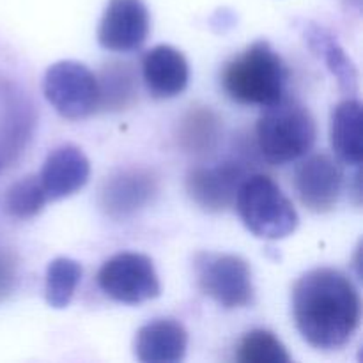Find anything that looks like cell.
Masks as SVG:
<instances>
[{
  "label": "cell",
  "instance_id": "6da1fadb",
  "mask_svg": "<svg viewBox=\"0 0 363 363\" xmlns=\"http://www.w3.org/2000/svg\"><path fill=\"white\" fill-rule=\"evenodd\" d=\"M293 314L305 342L321 351L340 350L360 328V293L339 269H311L294 284Z\"/></svg>",
  "mask_w": 363,
  "mask_h": 363
},
{
  "label": "cell",
  "instance_id": "7a4b0ae2",
  "mask_svg": "<svg viewBox=\"0 0 363 363\" xmlns=\"http://www.w3.org/2000/svg\"><path fill=\"white\" fill-rule=\"evenodd\" d=\"M287 71L282 57L264 39L233 57L222 71V87L241 105L269 106L284 98Z\"/></svg>",
  "mask_w": 363,
  "mask_h": 363
},
{
  "label": "cell",
  "instance_id": "3957f363",
  "mask_svg": "<svg viewBox=\"0 0 363 363\" xmlns=\"http://www.w3.org/2000/svg\"><path fill=\"white\" fill-rule=\"evenodd\" d=\"M318 126L311 110L291 98L264 106L255 126V144L262 158L286 165L307 155L315 144Z\"/></svg>",
  "mask_w": 363,
  "mask_h": 363
},
{
  "label": "cell",
  "instance_id": "277c9868",
  "mask_svg": "<svg viewBox=\"0 0 363 363\" xmlns=\"http://www.w3.org/2000/svg\"><path fill=\"white\" fill-rule=\"evenodd\" d=\"M234 208L243 225L262 240H284L298 229L300 216L279 184L264 174H248Z\"/></svg>",
  "mask_w": 363,
  "mask_h": 363
},
{
  "label": "cell",
  "instance_id": "5b68a950",
  "mask_svg": "<svg viewBox=\"0 0 363 363\" xmlns=\"http://www.w3.org/2000/svg\"><path fill=\"white\" fill-rule=\"evenodd\" d=\"M197 286L223 308H245L254 303L250 266L240 255L202 252L195 257Z\"/></svg>",
  "mask_w": 363,
  "mask_h": 363
},
{
  "label": "cell",
  "instance_id": "8992f818",
  "mask_svg": "<svg viewBox=\"0 0 363 363\" xmlns=\"http://www.w3.org/2000/svg\"><path fill=\"white\" fill-rule=\"evenodd\" d=\"M43 92L64 119L80 121L98 110V80L85 64L60 60L46 69Z\"/></svg>",
  "mask_w": 363,
  "mask_h": 363
},
{
  "label": "cell",
  "instance_id": "52a82bcc",
  "mask_svg": "<svg viewBox=\"0 0 363 363\" xmlns=\"http://www.w3.org/2000/svg\"><path fill=\"white\" fill-rule=\"evenodd\" d=\"M98 286L106 296L126 305L155 300L162 293L152 261L135 252H121L103 262L98 272Z\"/></svg>",
  "mask_w": 363,
  "mask_h": 363
},
{
  "label": "cell",
  "instance_id": "ba28073f",
  "mask_svg": "<svg viewBox=\"0 0 363 363\" xmlns=\"http://www.w3.org/2000/svg\"><path fill=\"white\" fill-rule=\"evenodd\" d=\"M158 194V179L142 167H130L110 174L99 188L101 211L116 222L131 218L151 204Z\"/></svg>",
  "mask_w": 363,
  "mask_h": 363
},
{
  "label": "cell",
  "instance_id": "9c48e42d",
  "mask_svg": "<svg viewBox=\"0 0 363 363\" xmlns=\"http://www.w3.org/2000/svg\"><path fill=\"white\" fill-rule=\"evenodd\" d=\"M247 176V165L238 160L215 167H195L186 176V191L204 211L223 213L234 208L238 190Z\"/></svg>",
  "mask_w": 363,
  "mask_h": 363
},
{
  "label": "cell",
  "instance_id": "30bf717a",
  "mask_svg": "<svg viewBox=\"0 0 363 363\" xmlns=\"http://www.w3.org/2000/svg\"><path fill=\"white\" fill-rule=\"evenodd\" d=\"M151 18L142 0H108L98 27V41L108 52L130 53L142 48Z\"/></svg>",
  "mask_w": 363,
  "mask_h": 363
},
{
  "label": "cell",
  "instance_id": "8fae6325",
  "mask_svg": "<svg viewBox=\"0 0 363 363\" xmlns=\"http://www.w3.org/2000/svg\"><path fill=\"white\" fill-rule=\"evenodd\" d=\"M342 186V169L326 152L311 155L294 170V190L301 204L312 213L332 211L339 202Z\"/></svg>",
  "mask_w": 363,
  "mask_h": 363
},
{
  "label": "cell",
  "instance_id": "7c38bea8",
  "mask_svg": "<svg viewBox=\"0 0 363 363\" xmlns=\"http://www.w3.org/2000/svg\"><path fill=\"white\" fill-rule=\"evenodd\" d=\"M34 106L25 92L11 84L0 85V163L9 165L21 156L34 130Z\"/></svg>",
  "mask_w": 363,
  "mask_h": 363
},
{
  "label": "cell",
  "instance_id": "4fadbf2b",
  "mask_svg": "<svg viewBox=\"0 0 363 363\" xmlns=\"http://www.w3.org/2000/svg\"><path fill=\"white\" fill-rule=\"evenodd\" d=\"M91 163L85 152L73 144L53 149L43 163L39 181L50 201L71 197L87 184Z\"/></svg>",
  "mask_w": 363,
  "mask_h": 363
},
{
  "label": "cell",
  "instance_id": "5bb4252c",
  "mask_svg": "<svg viewBox=\"0 0 363 363\" xmlns=\"http://www.w3.org/2000/svg\"><path fill=\"white\" fill-rule=\"evenodd\" d=\"M142 78L152 98H176L188 87L190 66L183 52L170 45H158L142 57Z\"/></svg>",
  "mask_w": 363,
  "mask_h": 363
},
{
  "label": "cell",
  "instance_id": "9a60e30c",
  "mask_svg": "<svg viewBox=\"0 0 363 363\" xmlns=\"http://www.w3.org/2000/svg\"><path fill=\"white\" fill-rule=\"evenodd\" d=\"M188 350V332L176 319H156L137 332L135 357L144 363H179Z\"/></svg>",
  "mask_w": 363,
  "mask_h": 363
},
{
  "label": "cell",
  "instance_id": "2e32d148",
  "mask_svg": "<svg viewBox=\"0 0 363 363\" xmlns=\"http://www.w3.org/2000/svg\"><path fill=\"white\" fill-rule=\"evenodd\" d=\"M332 145L340 162L360 167L363 160L362 144V103L358 99H344L332 112Z\"/></svg>",
  "mask_w": 363,
  "mask_h": 363
},
{
  "label": "cell",
  "instance_id": "e0dca14e",
  "mask_svg": "<svg viewBox=\"0 0 363 363\" xmlns=\"http://www.w3.org/2000/svg\"><path fill=\"white\" fill-rule=\"evenodd\" d=\"M303 35L312 53L318 55L326 64L330 73L337 78L342 92L354 94L358 91V71L337 39L326 28L315 23L305 25Z\"/></svg>",
  "mask_w": 363,
  "mask_h": 363
},
{
  "label": "cell",
  "instance_id": "ac0fdd59",
  "mask_svg": "<svg viewBox=\"0 0 363 363\" xmlns=\"http://www.w3.org/2000/svg\"><path fill=\"white\" fill-rule=\"evenodd\" d=\"M96 80H98V108L105 112H123L137 103V71L131 64H105Z\"/></svg>",
  "mask_w": 363,
  "mask_h": 363
},
{
  "label": "cell",
  "instance_id": "d6986e66",
  "mask_svg": "<svg viewBox=\"0 0 363 363\" xmlns=\"http://www.w3.org/2000/svg\"><path fill=\"white\" fill-rule=\"evenodd\" d=\"M222 126L208 106H191L177 128V142L190 155H209L216 149Z\"/></svg>",
  "mask_w": 363,
  "mask_h": 363
},
{
  "label": "cell",
  "instance_id": "ffe728a7",
  "mask_svg": "<svg viewBox=\"0 0 363 363\" xmlns=\"http://www.w3.org/2000/svg\"><path fill=\"white\" fill-rule=\"evenodd\" d=\"M82 280L80 262L69 257H57L46 268L45 298L52 308H66L73 300Z\"/></svg>",
  "mask_w": 363,
  "mask_h": 363
},
{
  "label": "cell",
  "instance_id": "44dd1931",
  "mask_svg": "<svg viewBox=\"0 0 363 363\" xmlns=\"http://www.w3.org/2000/svg\"><path fill=\"white\" fill-rule=\"evenodd\" d=\"M46 201L48 197L43 190L39 177L25 176L7 188L4 206H6L7 215L13 218L30 220L43 211Z\"/></svg>",
  "mask_w": 363,
  "mask_h": 363
},
{
  "label": "cell",
  "instance_id": "7402d4cb",
  "mask_svg": "<svg viewBox=\"0 0 363 363\" xmlns=\"http://www.w3.org/2000/svg\"><path fill=\"white\" fill-rule=\"evenodd\" d=\"M236 362L289 363L291 357L275 333L268 332V330H252L238 344Z\"/></svg>",
  "mask_w": 363,
  "mask_h": 363
},
{
  "label": "cell",
  "instance_id": "603a6c76",
  "mask_svg": "<svg viewBox=\"0 0 363 363\" xmlns=\"http://www.w3.org/2000/svg\"><path fill=\"white\" fill-rule=\"evenodd\" d=\"M20 284V261L16 254L0 248V303H6Z\"/></svg>",
  "mask_w": 363,
  "mask_h": 363
},
{
  "label": "cell",
  "instance_id": "cb8c5ba5",
  "mask_svg": "<svg viewBox=\"0 0 363 363\" xmlns=\"http://www.w3.org/2000/svg\"><path fill=\"white\" fill-rule=\"evenodd\" d=\"M344 2H346L347 6L354 7L357 11H360V7H362V0H344Z\"/></svg>",
  "mask_w": 363,
  "mask_h": 363
},
{
  "label": "cell",
  "instance_id": "d4e9b609",
  "mask_svg": "<svg viewBox=\"0 0 363 363\" xmlns=\"http://www.w3.org/2000/svg\"><path fill=\"white\" fill-rule=\"evenodd\" d=\"M0 169H2V163H0Z\"/></svg>",
  "mask_w": 363,
  "mask_h": 363
}]
</instances>
